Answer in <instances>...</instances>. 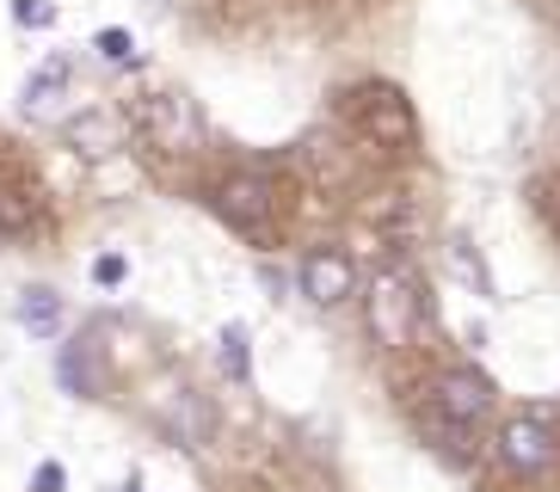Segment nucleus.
Wrapping results in <instances>:
<instances>
[{"mask_svg":"<svg viewBox=\"0 0 560 492\" xmlns=\"http://www.w3.org/2000/svg\"><path fill=\"white\" fill-rule=\"evenodd\" d=\"M438 412H444L450 425H480L487 412H493V382L480 376V370H450L438 376Z\"/></svg>","mask_w":560,"mask_h":492,"instance_id":"5","label":"nucleus"},{"mask_svg":"<svg viewBox=\"0 0 560 492\" xmlns=\"http://www.w3.org/2000/svg\"><path fill=\"white\" fill-rule=\"evenodd\" d=\"M499 461H505L511 475H548L555 431L542 419H511V425H499Z\"/></svg>","mask_w":560,"mask_h":492,"instance_id":"4","label":"nucleus"},{"mask_svg":"<svg viewBox=\"0 0 560 492\" xmlns=\"http://www.w3.org/2000/svg\"><path fill=\"white\" fill-rule=\"evenodd\" d=\"M68 475H62V461H37V475H32V492H62Z\"/></svg>","mask_w":560,"mask_h":492,"instance_id":"18","label":"nucleus"},{"mask_svg":"<svg viewBox=\"0 0 560 492\" xmlns=\"http://www.w3.org/2000/svg\"><path fill=\"white\" fill-rule=\"evenodd\" d=\"M166 425H173V437L191 449V443L210 437V407H198L191 394H179V400H173V412H166Z\"/></svg>","mask_w":560,"mask_h":492,"instance_id":"12","label":"nucleus"},{"mask_svg":"<svg viewBox=\"0 0 560 492\" xmlns=\"http://www.w3.org/2000/svg\"><path fill=\"white\" fill-rule=\"evenodd\" d=\"M542 210H555V229H560V185H555V191L542 185Z\"/></svg>","mask_w":560,"mask_h":492,"instance_id":"19","label":"nucleus"},{"mask_svg":"<svg viewBox=\"0 0 560 492\" xmlns=\"http://www.w3.org/2000/svg\"><path fill=\"white\" fill-rule=\"evenodd\" d=\"M56 376L74 400H100L105 394V370H100V339L81 332L74 344H62V358H56Z\"/></svg>","mask_w":560,"mask_h":492,"instance_id":"7","label":"nucleus"},{"mask_svg":"<svg viewBox=\"0 0 560 492\" xmlns=\"http://www.w3.org/2000/svg\"><path fill=\"white\" fill-rule=\"evenodd\" d=\"M13 19L25 25V32H50V25H56V7H50V0H13Z\"/></svg>","mask_w":560,"mask_h":492,"instance_id":"16","label":"nucleus"},{"mask_svg":"<svg viewBox=\"0 0 560 492\" xmlns=\"http://www.w3.org/2000/svg\"><path fill=\"white\" fill-rule=\"evenodd\" d=\"M363 327H370V339H376L382 351L412 344V327H419V295H412V283L400 278V271H382V278L370 283V295H363Z\"/></svg>","mask_w":560,"mask_h":492,"instance_id":"1","label":"nucleus"},{"mask_svg":"<svg viewBox=\"0 0 560 492\" xmlns=\"http://www.w3.org/2000/svg\"><path fill=\"white\" fill-rule=\"evenodd\" d=\"M302 295H308L314 308H339V302H351V290H358V271H351V259L339 253V246H314V253H302Z\"/></svg>","mask_w":560,"mask_h":492,"instance_id":"3","label":"nucleus"},{"mask_svg":"<svg viewBox=\"0 0 560 492\" xmlns=\"http://www.w3.org/2000/svg\"><path fill=\"white\" fill-rule=\"evenodd\" d=\"M124 278H130L124 253H100V259H93V283H100V290H112V283H124Z\"/></svg>","mask_w":560,"mask_h":492,"instance_id":"17","label":"nucleus"},{"mask_svg":"<svg viewBox=\"0 0 560 492\" xmlns=\"http://www.w3.org/2000/svg\"><path fill=\"white\" fill-rule=\"evenodd\" d=\"M215 363L229 382H253V363H247V332L241 327H222V344H215Z\"/></svg>","mask_w":560,"mask_h":492,"instance_id":"13","label":"nucleus"},{"mask_svg":"<svg viewBox=\"0 0 560 492\" xmlns=\"http://www.w3.org/2000/svg\"><path fill=\"white\" fill-rule=\"evenodd\" d=\"M124 117L117 112H81L74 117V124H68V142L81 148V154H93V161H100V154H112V148H124Z\"/></svg>","mask_w":560,"mask_h":492,"instance_id":"8","label":"nucleus"},{"mask_svg":"<svg viewBox=\"0 0 560 492\" xmlns=\"http://www.w3.org/2000/svg\"><path fill=\"white\" fill-rule=\"evenodd\" d=\"M154 124H161L166 148H179V154H185L191 142H198V124H191V105H185L179 93H161V98L149 105V130H154Z\"/></svg>","mask_w":560,"mask_h":492,"instance_id":"10","label":"nucleus"},{"mask_svg":"<svg viewBox=\"0 0 560 492\" xmlns=\"http://www.w3.org/2000/svg\"><path fill=\"white\" fill-rule=\"evenodd\" d=\"M19 327L32 332V339H56L62 332V295L32 283V290H19Z\"/></svg>","mask_w":560,"mask_h":492,"instance_id":"9","label":"nucleus"},{"mask_svg":"<svg viewBox=\"0 0 560 492\" xmlns=\"http://www.w3.org/2000/svg\"><path fill=\"white\" fill-rule=\"evenodd\" d=\"M25 229H32V197L0 179V234H25Z\"/></svg>","mask_w":560,"mask_h":492,"instance_id":"14","label":"nucleus"},{"mask_svg":"<svg viewBox=\"0 0 560 492\" xmlns=\"http://www.w3.org/2000/svg\"><path fill=\"white\" fill-rule=\"evenodd\" d=\"M210 203H215V215H222L234 234H247V241H259V246L278 241V222H271V185H265V179L234 173V179L215 185Z\"/></svg>","mask_w":560,"mask_h":492,"instance_id":"2","label":"nucleus"},{"mask_svg":"<svg viewBox=\"0 0 560 492\" xmlns=\"http://www.w3.org/2000/svg\"><path fill=\"white\" fill-rule=\"evenodd\" d=\"M93 49H100V62H112V68H130L136 62V37L124 32V25H105V32L93 37Z\"/></svg>","mask_w":560,"mask_h":492,"instance_id":"15","label":"nucleus"},{"mask_svg":"<svg viewBox=\"0 0 560 492\" xmlns=\"http://www.w3.org/2000/svg\"><path fill=\"white\" fill-rule=\"evenodd\" d=\"M358 124L370 142L382 148H407L412 142V112H407V98L388 93V86H370V93H358Z\"/></svg>","mask_w":560,"mask_h":492,"instance_id":"6","label":"nucleus"},{"mask_svg":"<svg viewBox=\"0 0 560 492\" xmlns=\"http://www.w3.org/2000/svg\"><path fill=\"white\" fill-rule=\"evenodd\" d=\"M62 86H68V62H62V56H50V62H44V68L32 74V81H25V93H19V105H25L32 117H44V112H50V98L62 93Z\"/></svg>","mask_w":560,"mask_h":492,"instance_id":"11","label":"nucleus"}]
</instances>
